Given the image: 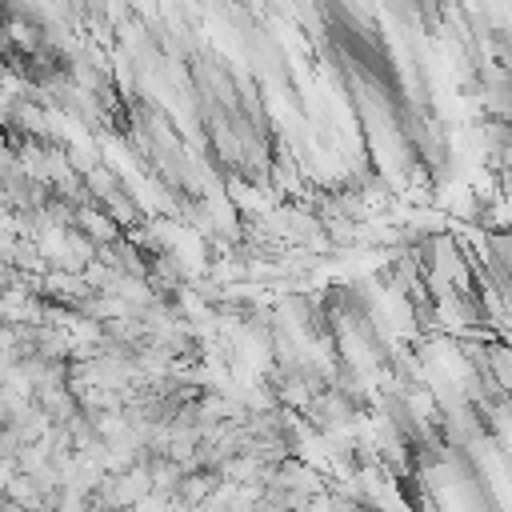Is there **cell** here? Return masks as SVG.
I'll use <instances>...</instances> for the list:
<instances>
[{"label":"cell","mask_w":512,"mask_h":512,"mask_svg":"<svg viewBox=\"0 0 512 512\" xmlns=\"http://www.w3.org/2000/svg\"><path fill=\"white\" fill-rule=\"evenodd\" d=\"M12 480H16V460H12V456H0V496L8 492Z\"/></svg>","instance_id":"cell-1"}]
</instances>
